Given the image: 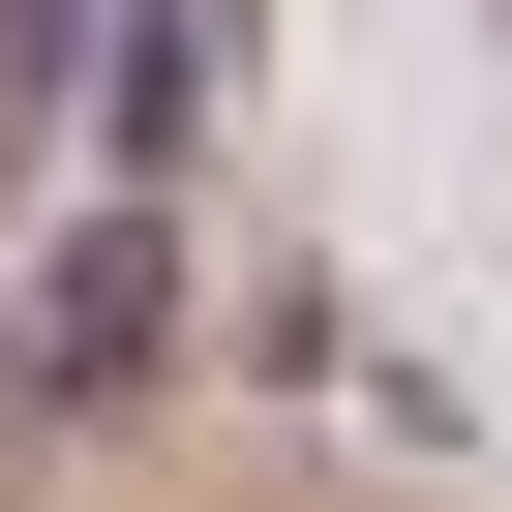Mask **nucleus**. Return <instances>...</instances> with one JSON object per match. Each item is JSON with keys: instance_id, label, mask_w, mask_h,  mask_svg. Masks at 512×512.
Here are the masks:
<instances>
[{"instance_id": "nucleus-1", "label": "nucleus", "mask_w": 512, "mask_h": 512, "mask_svg": "<svg viewBox=\"0 0 512 512\" xmlns=\"http://www.w3.org/2000/svg\"><path fill=\"white\" fill-rule=\"evenodd\" d=\"M121 332H151V241H61V302H31V392H121Z\"/></svg>"}]
</instances>
